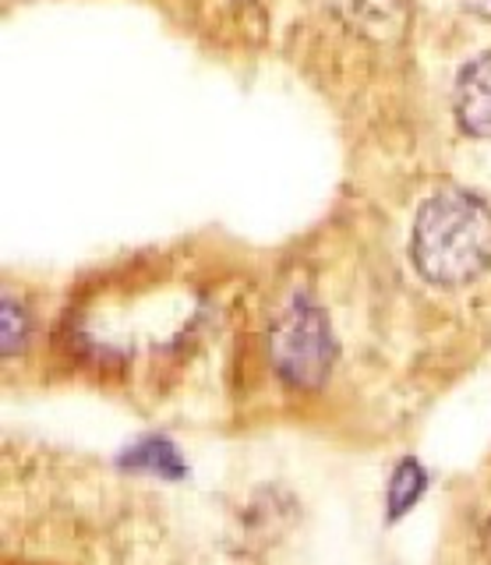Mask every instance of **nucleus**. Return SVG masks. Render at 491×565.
<instances>
[{
    "instance_id": "0eeeda50",
    "label": "nucleus",
    "mask_w": 491,
    "mask_h": 565,
    "mask_svg": "<svg viewBox=\"0 0 491 565\" xmlns=\"http://www.w3.org/2000/svg\"><path fill=\"white\" fill-rule=\"evenodd\" d=\"M460 4L470 11V14H478V18H488L491 22V0H460Z\"/></svg>"
},
{
    "instance_id": "423d86ee",
    "label": "nucleus",
    "mask_w": 491,
    "mask_h": 565,
    "mask_svg": "<svg viewBox=\"0 0 491 565\" xmlns=\"http://www.w3.org/2000/svg\"><path fill=\"white\" fill-rule=\"evenodd\" d=\"M29 335V315L22 305H14V297H4V353L14 358L22 350Z\"/></svg>"
},
{
    "instance_id": "7ed1b4c3",
    "label": "nucleus",
    "mask_w": 491,
    "mask_h": 565,
    "mask_svg": "<svg viewBox=\"0 0 491 565\" xmlns=\"http://www.w3.org/2000/svg\"><path fill=\"white\" fill-rule=\"evenodd\" d=\"M452 106L460 128L473 138H491V50L478 53L452 88Z\"/></svg>"
},
{
    "instance_id": "39448f33",
    "label": "nucleus",
    "mask_w": 491,
    "mask_h": 565,
    "mask_svg": "<svg viewBox=\"0 0 491 565\" xmlns=\"http://www.w3.org/2000/svg\"><path fill=\"white\" fill-rule=\"evenodd\" d=\"M128 459H131L135 467H149V470H156V473H160L163 467H167L170 473H178V470H181L178 452H173V446H170V441H163V438H146L135 452H128Z\"/></svg>"
},
{
    "instance_id": "20e7f679",
    "label": "nucleus",
    "mask_w": 491,
    "mask_h": 565,
    "mask_svg": "<svg viewBox=\"0 0 491 565\" xmlns=\"http://www.w3.org/2000/svg\"><path fill=\"white\" fill-rule=\"evenodd\" d=\"M425 491V470H420L417 463H399L396 477H393V488H389V512L393 516H399L403 509H407L410 502H417V494Z\"/></svg>"
},
{
    "instance_id": "f257e3e1",
    "label": "nucleus",
    "mask_w": 491,
    "mask_h": 565,
    "mask_svg": "<svg viewBox=\"0 0 491 565\" xmlns=\"http://www.w3.org/2000/svg\"><path fill=\"white\" fill-rule=\"evenodd\" d=\"M410 262L435 287H463L491 265V205L470 191H438L417 209Z\"/></svg>"
},
{
    "instance_id": "f03ea898",
    "label": "nucleus",
    "mask_w": 491,
    "mask_h": 565,
    "mask_svg": "<svg viewBox=\"0 0 491 565\" xmlns=\"http://www.w3.org/2000/svg\"><path fill=\"white\" fill-rule=\"evenodd\" d=\"M269 350L279 379L293 388H319L337 358L332 329L325 311L311 297L297 294L290 305L279 311L276 326L269 332Z\"/></svg>"
}]
</instances>
